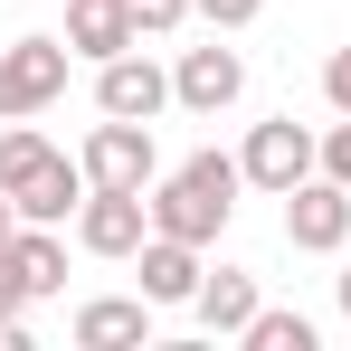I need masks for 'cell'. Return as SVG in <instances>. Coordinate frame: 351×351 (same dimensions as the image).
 <instances>
[{"mask_svg": "<svg viewBox=\"0 0 351 351\" xmlns=\"http://www.w3.org/2000/svg\"><path fill=\"white\" fill-rule=\"evenodd\" d=\"M237 190H247V162H237V152H190V162L162 171L143 199H152V228H162V237L209 247V237L237 219Z\"/></svg>", "mask_w": 351, "mask_h": 351, "instance_id": "obj_1", "label": "cell"}, {"mask_svg": "<svg viewBox=\"0 0 351 351\" xmlns=\"http://www.w3.org/2000/svg\"><path fill=\"white\" fill-rule=\"evenodd\" d=\"M66 38H10L0 48V123H19V114H48L66 95Z\"/></svg>", "mask_w": 351, "mask_h": 351, "instance_id": "obj_2", "label": "cell"}, {"mask_svg": "<svg viewBox=\"0 0 351 351\" xmlns=\"http://www.w3.org/2000/svg\"><path fill=\"white\" fill-rule=\"evenodd\" d=\"M237 162H247V190H276V199H285L294 180L323 171V133H313V123H294V114H276V123H256V133H247V152H237Z\"/></svg>", "mask_w": 351, "mask_h": 351, "instance_id": "obj_3", "label": "cell"}, {"mask_svg": "<svg viewBox=\"0 0 351 351\" xmlns=\"http://www.w3.org/2000/svg\"><path fill=\"white\" fill-rule=\"evenodd\" d=\"M0 190H10V209H19L29 228H66V219L86 209V190H95V180H86V162H66L58 143H48L29 171H19V180H0Z\"/></svg>", "mask_w": 351, "mask_h": 351, "instance_id": "obj_4", "label": "cell"}, {"mask_svg": "<svg viewBox=\"0 0 351 351\" xmlns=\"http://www.w3.org/2000/svg\"><path fill=\"white\" fill-rule=\"evenodd\" d=\"M76 162H86V180H95V190H152V180H162L152 123H123V114H105V123H95Z\"/></svg>", "mask_w": 351, "mask_h": 351, "instance_id": "obj_5", "label": "cell"}, {"mask_svg": "<svg viewBox=\"0 0 351 351\" xmlns=\"http://www.w3.org/2000/svg\"><path fill=\"white\" fill-rule=\"evenodd\" d=\"M285 237L304 247V256H342V247H351V190L332 171L294 180V190H285Z\"/></svg>", "mask_w": 351, "mask_h": 351, "instance_id": "obj_6", "label": "cell"}, {"mask_svg": "<svg viewBox=\"0 0 351 351\" xmlns=\"http://www.w3.org/2000/svg\"><path fill=\"white\" fill-rule=\"evenodd\" d=\"M171 105V66H152L143 48H123V58L95 66V114H123V123H152Z\"/></svg>", "mask_w": 351, "mask_h": 351, "instance_id": "obj_7", "label": "cell"}, {"mask_svg": "<svg viewBox=\"0 0 351 351\" xmlns=\"http://www.w3.org/2000/svg\"><path fill=\"white\" fill-rule=\"evenodd\" d=\"M152 237V199L143 190H86V209H76V247L86 256H133Z\"/></svg>", "mask_w": 351, "mask_h": 351, "instance_id": "obj_8", "label": "cell"}, {"mask_svg": "<svg viewBox=\"0 0 351 351\" xmlns=\"http://www.w3.org/2000/svg\"><path fill=\"white\" fill-rule=\"evenodd\" d=\"M237 95H247V58L237 48H180V66H171V105H190V114H228Z\"/></svg>", "mask_w": 351, "mask_h": 351, "instance_id": "obj_9", "label": "cell"}, {"mask_svg": "<svg viewBox=\"0 0 351 351\" xmlns=\"http://www.w3.org/2000/svg\"><path fill=\"white\" fill-rule=\"evenodd\" d=\"M152 294H95V304H76V342L86 351H133V342H152Z\"/></svg>", "mask_w": 351, "mask_h": 351, "instance_id": "obj_10", "label": "cell"}, {"mask_svg": "<svg viewBox=\"0 0 351 351\" xmlns=\"http://www.w3.org/2000/svg\"><path fill=\"white\" fill-rule=\"evenodd\" d=\"M133 276H143V294H152V304H190L209 266H199V247H190V237H162V228H152L143 247H133Z\"/></svg>", "mask_w": 351, "mask_h": 351, "instance_id": "obj_11", "label": "cell"}, {"mask_svg": "<svg viewBox=\"0 0 351 351\" xmlns=\"http://www.w3.org/2000/svg\"><path fill=\"white\" fill-rule=\"evenodd\" d=\"M66 48L105 66V58H123V48H143V29H133L123 0H66Z\"/></svg>", "mask_w": 351, "mask_h": 351, "instance_id": "obj_12", "label": "cell"}, {"mask_svg": "<svg viewBox=\"0 0 351 351\" xmlns=\"http://www.w3.org/2000/svg\"><path fill=\"white\" fill-rule=\"evenodd\" d=\"M190 313H199L219 342H247V323H256V276H247V266H219V276H199Z\"/></svg>", "mask_w": 351, "mask_h": 351, "instance_id": "obj_13", "label": "cell"}, {"mask_svg": "<svg viewBox=\"0 0 351 351\" xmlns=\"http://www.w3.org/2000/svg\"><path fill=\"white\" fill-rule=\"evenodd\" d=\"M10 266H19V276H29V294L48 304V294H66V237L19 219V237H10Z\"/></svg>", "mask_w": 351, "mask_h": 351, "instance_id": "obj_14", "label": "cell"}, {"mask_svg": "<svg viewBox=\"0 0 351 351\" xmlns=\"http://www.w3.org/2000/svg\"><path fill=\"white\" fill-rule=\"evenodd\" d=\"M247 351H313V323H304V313H276V304H256Z\"/></svg>", "mask_w": 351, "mask_h": 351, "instance_id": "obj_15", "label": "cell"}, {"mask_svg": "<svg viewBox=\"0 0 351 351\" xmlns=\"http://www.w3.org/2000/svg\"><path fill=\"white\" fill-rule=\"evenodd\" d=\"M29 304H38V294H29V276H19L10 247H0V342H29Z\"/></svg>", "mask_w": 351, "mask_h": 351, "instance_id": "obj_16", "label": "cell"}, {"mask_svg": "<svg viewBox=\"0 0 351 351\" xmlns=\"http://www.w3.org/2000/svg\"><path fill=\"white\" fill-rule=\"evenodd\" d=\"M38 152H48V133H29V114H19V123H0V180H19Z\"/></svg>", "mask_w": 351, "mask_h": 351, "instance_id": "obj_17", "label": "cell"}, {"mask_svg": "<svg viewBox=\"0 0 351 351\" xmlns=\"http://www.w3.org/2000/svg\"><path fill=\"white\" fill-rule=\"evenodd\" d=\"M123 10H133V29H143V38H171L180 19H190V0H123Z\"/></svg>", "mask_w": 351, "mask_h": 351, "instance_id": "obj_18", "label": "cell"}, {"mask_svg": "<svg viewBox=\"0 0 351 351\" xmlns=\"http://www.w3.org/2000/svg\"><path fill=\"white\" fill-rule=\"evenodd\" d=\"M256 10H266V0H190V19H209L219 38H237V29H247Z\"/></svg>", "mask_w": 351, "mask_h": 351, "instance_id": "obj_19", "label": "cell"}, {"mask_svg": "<svg viewBox=\"0 0 351 351\" xmlns=\"http://www.w3.org/2000/svg\"><path fill=\"white\" fill-rule=\"evenodd\" d=\"M323 105H332V114H351V48H332V58H323Z\"/></svg>", "mask_w": 351, "mask_h": 351, "instance_id": "obj_20", "label": "cell"}, {"mask_svg": "<svg viewBox=\"0 0 351 351\" xmlns=\"http://www.w3.org/2000/svg\"><path fill=\"white\" fill-rule=\"evenodd\" d=\"M323 171H332V180H342V190H351V114L332 123V133H323Z\"/></svg>", "mask_w": 351, "mask_h": 351, "instance_id": "obj_21", "label": "cell"}, {"mask_svg": "<svg viewBox=\"0 0 351 351\" xmlns=\"http://www.w3.org/2000/svg\"><path fill=\"white\" fill-rule=\"evenodd\" d=\"M10 237H19V209H10V190H0V247H10Z\"/></svg>", "mask_w": 351, "mask_h": 351, "instance_id": "obj_22", "label": "cell"}, {"mask_svg": "<svg viewBox=\"0 0 351 351\" xmlns=\"http://www.w3.org/2000/svg\"><path fill=\"white\" fill-rule=\"evenodd\" d=\"M332 294H342V323H351V266H342V276H332Z\"/></svg>", "mask_w": 351, "mask_h": 351, "instance_id": "obj_23", "label": "cell"}]
</instances>
